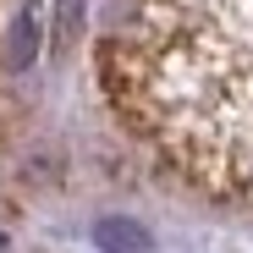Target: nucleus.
<instances>
[{
  "mask_svg": "<svg viewBox=\"0 0 253 253\" xmlns=\"http://www.w3.org/2000/svg\"><path fill=\"white\" fill-rule=\"evenodd\" d=\"M39 44H44V17H39V0L17 11V22L6 28V44H0V66L6 72H28L39 61Z\"/></svg>",
  "mask_w": 253,
  "mask_h": 253,
  "instance_id": "2",
  "label": "nucleus"
},
{
  "mask_svg": "<svg viewBox=\"0 0 253 253\" xmlns=\"http://www.w3.org/2000/svg\"><path fill=\"white\" fill-rule=\"evenodd\" d=\"M94 242L105 253H154V237L138 226V220H126V215H105L94 226Z\"/></svg>",
  "mask_w": 253,
  "mask_h": 253,
  "instance_id": "3",
  "label": "nucleus"
},
{
  "mask_svg": "<svg viewBox=\"0 0 253 253\" xmlns=\"http://www.w3.org/2000/svg\"><path fill=\"white\" fill-rule=\"evenodd\" d=\"M99 72L187 182L253 209V0H132Z\"/></svg>",
  "mask_w": 253,
  "mask_h": 253,
  "instance_id": "1",
  "label": "nucleus"
}]
</instances>
